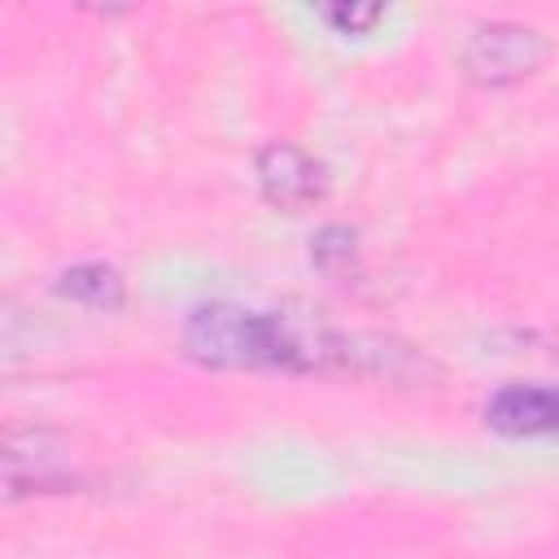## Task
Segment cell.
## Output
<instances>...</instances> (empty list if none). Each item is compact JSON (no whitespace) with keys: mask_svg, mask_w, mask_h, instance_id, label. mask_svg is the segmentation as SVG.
I'll return each instance as SVG.
<instances>
[{"mask_svg":"<svg viewBox=\"0 0 559 559\" xmlns=\"http://www.w3.org/2000/svg\"><path fill=\"white\" fill-rule=\"evenodd\" d=\"M341 345L323 323L240 301H205L183 319V354L218 371H319L341 362Z\"/></svg>","mask_w":559,"mask_h":559,"instance_id":"6da1fadb","label":"cell"},{"mask_svg":"<svg viewBox=\"0 0 559 559\" xmlns=\"http://www.w3.org/2000/svg\"><path fill=\"white\" fill-rule=\"evenodd\" d=\"M546 61V39L524 22H489L463 48V70L480 87H507L528 79Z\"/></svg>","mask_w":559,"mask_h":559,"instance_id":"7a4b0ae2","label":"cell"},{"mask_svg":"<svg viewBox=\"0 0 559 559\" xmlns=\"http://www.w3.org/2000/svg\"><path fill=\"white\" fill-rule=\"evenodd\" d=\"M253 170H258L262 197H266L275 210H284V214H301V210H310L314 201H323V192H328L323 166H319L306 148H297L293 140H271V144H262L258 157H253Z\"/></svg>","mask_w":559,"mask_h":559,"instance_id":"3957f363","label":"cell"},{"mask_svg":"<svg viewBox=\"0 0 559 559\" xmlns=\"http://www.w3.org/2000/svg\"><path fill=\"white\" fill-rule=\"evenodd\" d=\"M485 424L507 437H559V384H502L485 402Z\"/></svg>","mask_w":559,"mask_h":559,"instance_id":"277c9868","label":"cell"},{"mask_svg":"<svg viewBox=\"0 0 559 559\" xmlns=\"http://www.w3.org/2000/svg\"><path fill=\"white\" fill-rule=\"evenodd\" d=\"M57 293L92 310H118L127 301V280L109 262H79L57 275Z\"/></svg>","mask_w":559,"mask_h":559,"instance_id":"5b68a950","label":"cell"},{"mask_svg":"<svg viewBox=\"0 0 559 559\" xmlns=\"http://www.w3.org/2000/svg\"><path fill=\"white\" fill-rule=\"evenodd\" d=\"M319 17L336 35H367L384 17V9L380 4H319Z\"/></svg>","mask_w":559,"mask_h":559,"instance_id":"8992f818","label":"cell"},{"mask_svg":"<svg viewBox=\"0 0 559 559\" xmlns=\"http://www.w3.org/2000/svg\"><path fill=\"white\" fill-rule=\"evenodd\" d=\"M310 258H314V266H323V271L349 266V258H354V231H349V227H323V231L310 240Z\"/></svg>","mask_w":559,"mask_h":559,"instance_id":"52a82bcc","label":"cell"},{"mask_svg":"<svg viewBox=\"0 0 559 559\" xmlns=\"http://www.w3.org/2000/svg\"><path fill=\"white\" fill-rule=\"evenodd\" d=\"M555 354H559V341H555Z\"/></svg>","mask_w":559,"mask_h":559,"instance_id":"ba28073f","label":"cell"}]
</instances>
